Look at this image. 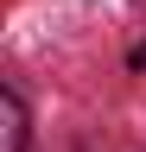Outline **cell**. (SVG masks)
I'll return each mask as SVG.
<instances>
[{"instance_id": "1", "label": "cell", "mask_w": 146, "mask_h": 152, "mask_svg": "<svg viewBox=\"0 0 146 152\" xmlns=\"http://www.w3.org/2000/svg\"><path fill=\"white\" fill-rule=\"evenodd\" d=\"M0 152H26V102L0 89Z\"/></svg>"}]
</instances>
